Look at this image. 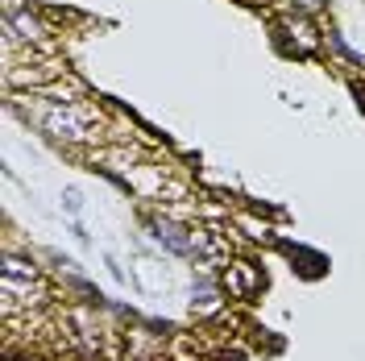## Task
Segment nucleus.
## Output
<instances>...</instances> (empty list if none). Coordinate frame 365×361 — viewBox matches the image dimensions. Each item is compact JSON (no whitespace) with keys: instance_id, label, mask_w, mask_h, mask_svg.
Wrapping results in <instances>:
<instances>
[{"instance_id":"obj_1","label":"nucleus","mask_w":365,"mask_h":361,"mask_svg":"<svg viewBox=\"0 0 365 361\" xmlns=\"http://www.w3.org/2000/svg\"><path fill=\"white\" fill-rule=\"evenodd\" d=\"M154 237H158L166 249H175V253H182V258H204L207 245L191 233V228H179V225H170V220H154Z\"/></svg>"},{"instance_id":"obj_2","label":"nucleus","mask_w":365,"mask_h":361,"mask_svg":"<svg viewBox=\"0 0 365 361\" xmlns=\"http://www.w3.org/2000/svg\"><path fill=\"white\" fill-rule=\"evenodd\" d=\"M253 287H257V270H253L250 262H237V266H228V291L253 295Z\"/></svg>"},{"instance_id":"obj_3","label":"nucleus","mask_w":365,"mask_h":361,"mask_svg":"<svg viewBox=\"0 0 365 361\" xmlns=\"http://www.w3.org/2000/svg\"><path fill=\"white\" fill-rule=\"evenodd\" d=\"M216 303H220V299H216L212 287H200V295L191 299V307H195V312H216Z\"/></svg>"},{"instance_id":"obj_4","label":"nucleus","mask_w":365,"mask_h":361,"mask_svg":"<svg viewBox=\"0 0 365 361\" xmlns=\"http://www.w3.org/2000/svg\"><path fill=\"white\" fill-rule=\"evenodd\" d=\"M299 9H307V13H312V9H319V4H324V0H295Z\"/></svg>"}]
</instances>
